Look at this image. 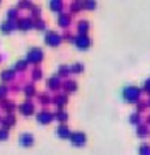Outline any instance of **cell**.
<instances>
[{
  "instance_id": "cell-14",
  "label": "cell",
  "mask_w": 150,
  "mask_h": 155,
  "mask_svg": "<svg viewBox=\"0 0 150 155\" xmlns=\"http://www.w3.org/2000/svg\"><path fill=\"white\" fill-rule=\"evenodd\" d=\"M48 87L52 90H57V88L62 87V83H60L59 76H52L48 79Z\"/></svg>"
},
{
  "instance_id": "cell-11",
  "label": "cell",
  "mask_w": 150,
  "mask_h": 155,
  "mask_svg": "<svg viewBox=\"0 0 150 155\" xmlns=\"http://www.w3.org/2000/svg\"><path fill=\"white\" fill-rule=\"evenodd\" d=\"M0 106L3 107V110H4V112L7 113V114H12L14 110L16 109V105L14 104L12 101H8V99H4V101H2Z\"/></svg>"
},
{
  "instance_id": "cell-5",
  "label": "cell",
  "mask_w": 150,
  "mask_h": 155,
  "mask_svg": "<svg viewBox=\"0 0 150 155\" xmlns=\"http://www.w3.org/2000/svg\"><path fill=\"white\" fill-rule=\"evenodd\" d=\"M70 140L71 144L75 146V147H82V146L86 144V135L83 132H73L70 135Z\"/></svg>"
},
{
  "instance_id": "cell-6",
  "label": "cell",
  "mask_w": 150,
  "mask_h": 155,
  "mask_svg": "<svg viewBox=\"0 0 150 155\" xmlns=\"http://www.w3.org/2000/svg\"><path fill=\"white\" fill-rule=\"evenodd\" d=\"M34 27V22L32 18H22L16 21V29L21 31H27V30Z\"/></svg>"
},
{
  "instance_id": "cell-38",
  "label": "cell",
  "mask_w": 150,
  "mask_h": 155,
  "mask_svg": "<svg viewBox=\"0 0 150 155\" xmlns=\"http://www.w3.org/2000/svg\"><path fill=\"white\" fill-rule=\"evenodd\" d=\"M49 97L48 95H45V94H43V95H41V99L40 101L43 102V104H49V102H51V99H48Z\"/></svg>"
},
{
  "instance_id": "cell-19",
  "label": "cell",
  "mask_w": 150,
  "mask_h": 155,
  "mask_svg": "<svg viewBox=\"0 0 150 155\" xmlns=\"http://www.w3.org/2000/svg\"><path fill=\"white\" fill-rule=\"evenodd\" d=\"M49 8H51L52 11H55V12H62L63 3L60 2V0H53V2L49 3Z\"/></svg>"
},
{
  "instance_id": "cell-27",
  "label": "cell",
  "mask_w": 150,
  "mask_h": 155,
  "mask_svg": "<svg viewBox=\"0 0 150 155\" xmlns=\"http://www.w3.org/2000/svg\"><path fill=\"white\" fill-rule=\"evenodd\" d=\"M139 154L141 155H150V146L148 143H143L139 146Z\"/></svg>"
},
{
  "instance_id": "cell-8",
  "label": "cell",
  "mask_w": 150,
  "mask_h": 155,
  "mask_svg": "<svg viewBox=\"0 0 150 155\" xmlns=\"http://www.w3.org/2000/svg\"><path fill=\"white\" fill-rule=\"evenodd\" d=\"M53 117H55V114H52L51 112H48V110H41L37 114V121L40 124H43V125H46V124H49L53 120Z\"/></svg>"
},
{
  "instance_id": "cell-32",
  "label": "cell",
  "mask_w": 150,
  "mask_h": 155,
  "mask_svg": "<svg viewBox=\"0 0 150 155\" xmlns=\"http://www.w3.org/2000/svg\"><path fill=\"white\" fill-rule=\"evenodd\" d=\"M130 123L131 124H135V125H139L141 123V116L138 113H134V114L130 116Z\"/></svg>"
},
{
  "instance_id": "cell-2",
  "label": "cell",
  "mask_w": 150,
  "mask_h": 155,
  "mask_svg": "<svg viewBox=\"0 0 150 155\" xmlns=\"http://www.w3.org/2000/svg\"><path fill=\"white\" fill-rule=\"evenodd\" d=\"M43 59H44L43 49H40V48H32L29 52H27L26 61L30 63V64H38V63L43 61Z\"/></svg>"
},
{
  "instance_id": "cell-34",
  "label": "cell",
  "mask_w": 150,
  "mask_h": 155,
  "mask_svg": "<svg viewBox=\"0 0 150 155\" xmlns=\"http://www.w3.org/2000/svg\"><path fill=\"white\" fill-rule=\"evenodd\" d=\"M34 27L37 30H45V23L41 19H36L34 21Z\"/></svg>"
},
{
  "instance_id": "cell-28",
  "label": "cell",
  "mask_w": 150,
  "mask_h": 155,
  "mask_svg": "<svg viewBox=\"0 0 150 155\" xmlns=\"http://www.w3.org/2000/svg\"><path fill=\"white\" fill-rule=\"evenodd\" d=\"M70 72H73V74H80V72H83V65L80 64V63H77V64H74L73 67L70 68Z\"/></svg>"
},
{
  "instance_id": "cell-4",
  "label": "cell",
  "mask_w": 150,
  "mask_h": 155,
  "mask_svg": "<svg viewBox=\"0 0 150 155\" xmlns=\"http://www.w3.org/2000/svg\"><path fill=\"white\" fill-rule=\"evenodd\" d=\"M44 40H45L46 45L52 46V48H56V46L60 45V42H62L63 38L60 37V35L57 34L56 31H48L45 34V38H44Z\"/></svg>"
},
{
  "instance_id": "cell-42",
  "label": "cell",
  "mask_w": 150,
  "mask_h": 155,
  "mask_svg": "<svg viewBox=\"0 0 150 155\" xmlns=\"http://www.w3.org/2000/svg\"><path fill=\"white\" fill-rule=\"evenodd\" d=\"M148 105H149V106H150V99H149V102H148Z\"/></svg>"
},
{
  "instance_id": "cell-10",
  "label": "cell",
  "mask_w": 150,
  "mask_h": 155,
  "mask_svg": "<svg viewBox=\"0 0 150 155\" xmlns=\"http://www.w3.org/2000/svg\"><path fill=\"white\" fill-rule=\"evenodd\" d=\"M15 29H16V23L15 22H11V21H5L0 25V31H2L3 34H10V33H12Z\"/></svg>"
},
{
  "instance_id": "cell-25",
  "label": "cell",
  "mask_w": 150,
  "mask_h": 155,
  "mask_svg": "<svg viewBox=\"0 0 150 155\" xmlns=\"http://www.w3.org/2000/svg\"><path fill=\"white\" fill-rule=\"evenodd\" d=\"M137 135L139 137H146L149 135V131L146 128V125H138V129H137Z\"/></svg>"
},
{
  "instance_id": "cell-40",
  "label": "cell",
  "mask_w": 150,
  "mask_h": 155,
  "mask_svg": "<svg viewBox=\"0 0 150 155\" xmlns=\"http://www.w3.org/2000/svg\"><path fill=\"white\" fill-rule=\"evenodd\" d=\"M2 121H3V117H2V116H0V124H2Z\"/></svg>"
},
{
  "instance_id": "cell-31",
  "label": "cell",
  "mask_w": 150,
  "mask_h": 155,
  "mask_svg": "<svg viewBox=\"0 0 150 155\" xmlns=\"http://www.w3.org/2000/svg\"><path fill=\"white\" fill-rule=\"evenodd\" d=\"M7 94H8V87L4 84H2L0 86V101H4Z\"/></svg>"
},
{
  "instance_id": "cell-29",
  "label": "cell",
  "mask_w": 150,
  "mask_h": 155,
  "mask_svg": "<svg viewBox=\"0 0 150 155\" xmlns=\"http://www.w3.org/2000/svg\"><path fill=\"white\" fill-rule=\"evenodd\" d=\"M10 137V131L5 128H0V142H5Z\"/></svg>"
},
{
  "instance_id": "cell-26",
  "label": "cell",
  "mask_w": 150,
  "mask_h": 155,
  "mask_svg": "<svg viewBox=\"0 0 150 155\" xmlns=\"http://www.w3.org/2000/svg\"><path fill=\"white\" fill-rule=\"evenodd\" d=\"M68 74H70V68L66 67V65H62V67L59 68V74H57V76L59 78H67Z\"/></svg>"
},
{
  "instance_id": "cell-39",
  "label": "cell",
  "mask_w": 150,
  "mask_h": 155,
  "mask_svg": "<svg viewBox=\"0 0 150 155\" xmlns=\"http://www.w3.org/2000/svg\"><path fill=\"white\" fill-rule=\"evenodd\" d=\"M148 124H150V116H148Z\"/></svg>"
},
{
  "instance_id": "cell-22",
  "label": "cell",
  "mask_w": 150,
  "mask_h": 155,
  "mask_svg": "<svg viewBox=\"0 0 150 155\" xmlns=\"http://www.w3.org/2000/svg\"><path fill=\"white\" fill-rule=\"evenodd\" d=\"M7 21L11 22L18 21V10L16 8H11V10L7 11Z\"/></svg>"
},
{
  "instance_id": "cell-37",
  "label": "cell",
  "mask_w": 150,
  "mask_h": 155,
  "mask_svg": "<svg viewBox=\"0 0 150 155\" xmlns=\"http://www.w3.org/2000/svg\"><path fill=\"white\" fill-rule=\"evenodd\" d=\"M143 90H145L146 93L150 94V79H148V80L145 82V84H143Z\"/></svg>"
},
{
  "instance_id": "cell-23",
  "label": "cell",
  "mask_w": 150,
  "mask_h": 155,
  "mask_svg": "<svg viewBox=\"0 0 150 155\" xmlns=\"http://www.w3.org/2000/svg\"><path fill=\"white\" fill-rule=\"evenodd\" d=\"M55 117H56V120L60 121V123H66L67 118H68V114L64 112V110H59V112L55 114Z\"/></svg>"
},
{
  "instance_id": "cell-36",
  "label": "cell",
  "mask_w": 150,
  "mask_h": 155,
  "mask_svg": "<svg viewBox=\"0 0 150 155\" xmlns=\"http://www.w3.org/2000/svg\"><path fill=\"white\" fill-rule=\"evenodd\" d=\"M40 12H41L40 8L36 7V5H33V7H32V16H33V18H37V16L40 15Z\"/></svg>"
},
{
  "instance_id": "cell-24",
  "label": "cell",
  "mask_w": 150,
  "mask_h": 155,
  "mask_svg": "<svg viewBox=\"0 0 150 155\" xmlns=\"http://www.w3.org/2000/svg\"><path fill=\"white\" fill-rule=\"evenodd\" d=\"M34 94H36V88L33 84H27L25 87V95H26V98H32Z\"/></svg>"
},
{
  "instance_id": "cell-20",
  "label": "cell",
  "mask_w": 150,
  "mask_h": 155,
  "mask_svg": "<svg viewBox=\"0 0 150 155\" xmlns=\"http://www.w3.org/2000/svg\"><path fill=\"white\" fill-rule=\"evenodd\" d=\"M63 88H64L67 93H74V91H77V83H75L74 80H67V82H64V84H63Z\"/></svg>"
},
{
  "instance_id": "cell-18",
  "label": "cell",
  "mask_w": 150,
  "mask_h": 155,
  "mask_svg": "<svg viewBox=\"0 0 150 155\" xmlns=\"http://www.w3.org/2000/svg\"><path fill=\"white\" fill-rule=\"evenodd\" d=\"M89 29H90V25L87 22L79 21V23H78V31H79V34H87Z\"/></svg>"
},
{
  "instance_id": "cell-16",
  "label": "cell",
  "mask_w": 150,
  "mask_h": 155,
  "mask_svg": "<svg viewBox=\"0 0 150 155\" xmlns=\"http://www.w3.org/2000/svg\"><path fill=\"white\" fill-rule=\"evenodd\" d=\"M53 102L57 105L59 110H63V106L67 104V97H66V95H57V97H55Z\"/></svg>"
},
{
  "instance_id": "cell-7",
  "label": "cell",
  "mask_w": 150,
  "mask_h": 155,
  "mask_svg": "<svg viewBox=\"0 0 150 155\" xmlns=\"http://www.w3.org/2000/svg\"><path fill=\"white\" fill-rule=\"evenodd\" d=\"M18 110L22 116L29 117V116H32L33 113H34V105H33L30 101H25L23 104H21L18 106Z\"/></svg>"
},
{
  "instance_id": "cell-3",
  "label": "cell",
  "mask_w": 150,
  "mask_h": 155,
  "mask_svg": "<svg viewBox=\"0 0 150 155\" xmlns=\"http://www.w3.org/2000/svg\"><path fill=\"white\" fill-rule=\"evenodd\" d=\"M74 44L79 51H87L91 45V40L87 34H78L74 40Z\"/></svg>"
},
{
  "instance_id": "cell-35",
  "label": "cell",
  "mask_w": 150,
  "mask_h": 155,
  "mask_svg": "<svg viewBox=\"0 0 150 155\" xmlns=\"http://www.w3.org/2000/svg\"><path fill=\"white\" fill-rule=\"evenodd\" d=\"M33 4L30 2H21L18 3V10H25V8H32Z\"/></svg>"
},
{
  "instance_id": "cell-33",
  "label": "cell",
  "mask_w": 150,
  "mask_h": 155,
  "mask_svg": "<svg viewBox=\"0 0 150 155\" xmlns=\"http://www.w3.org/2000/svg\"><path fill=\"white\" fill-rule=\"evenodd\" d=\"M96 2H83L82 3V8L85 10H94L96 8Z\"/></svg>"
},
{
  "instance_id": "cell-1",
  "label": "cell",
  "mask_w": 150,
  "mask_h": 155,
  "mask_svg": "<svg viewBox=\"0 0 150 155\" xmlns=\"http://www.w3.org/2000/svg\"><path fill=\"white\" fill-rule=\"evenodd\" d=\"M123 98L128 104H135L141 98V90L135 86H128L123 90Z\"/></svg>"
},
{
  "instance_id": "cell-21",
  "label": "cell",
  "mask_w": 150,
  "mask_h": 155,
  "mask_svg": "<svg viewBox=\"0 0 150 155\" xmlns=\"http://www.w3.org/2000/svg\"><path fill=\"white\" fill-rule=\"evenodd\" d=\"M27 64H29V63H27L26 60H19V61H16L15 65H14V71L22 72V71H25L27 68Z\"/></svg>"
},
{
  "instance_id": "cell-9",
  "label": "cell",
  "mask_w": 150,
  "mask_h": 155,
  "mask_svg": "<svg viewBox=\"0 0 150 155\" xmlns=\"http://www.w3.org/2000/svg\"><path fill=\"white\" fill-rule=\"evenodd\" d=\"M19 144L25 148L32 147V146L34 144V136H33L32 134H27V132L26 134H22L21 136H19Z\"/></svg>"
},
{
  "instance_id": "cell-30",
  "label": "cell",
  "mask_w": 150,
  "mask_h": 155,
  "mask_svg": "<svg viewBox=\"0 0 150 155\" xmlns=\"http://www.w3.org/2000/svg\"><path fill=\"white\" fill-rule=\"evenodd\" d=\"M32 78H33V80H40L43 78V71L40 68H34L32 71Z\"/></svg>"
},
{
  "instance_id": "cell-13",
  "label": "cell",
  "mask_w": 150,
  "mask_h": 155,
  "mask_svg": "<svg viewBox=\"0 0 150 155\" xmlns=\"http://www.w3.org/2000/svg\"><path fill=\"white\" fill-rule=\"evenodd\" d=\"M15 123H16V120H15V116H14V114H7L4 118H3V121H2V125H3V128H5V129H10L11 127H14V125H15Z\"/></svg>"
},
{
  "instance_id": "cell-17",
  "label": "cell",
  "mask_w": 150,
  "mask_h": 155,
  "mask_svg": "<svg viewBox=\"0 0 150 155\" xmlns=\"http://www.w3.org/2000/svg\"><path fill=\"white\" fill-rule=\"evenodd\" d=\"M70 23H71L70 15H67V14H62V15L59 16V26L67 27V26H70Z\"/></svg>"
},
{
  "instance_id": "cell-15",
  "label": "cell",
  "mask_w": 150,
  "mask_h": 155,
  "mask_svg": "<svg viewBox=\"0 0 150 155\" xmlns=\"http://www.w3.org/2000/svg\"><path fill=\"white\" fill-rule=\"evenodd\" d=\"M56 134H57V136H59V137H62V139H67V137H70L71 132L68 131V128L64 125V124H62V125H60L59 128H57Z\"/></svg>"
},
{
  "instance_id": "cell-41",
  "label": "cell",
  "mask_w": 150,
  "mask_h": 155,
  "mask_svg": "<svg viewBox=\"0 0 150 155\" xmlns=\"http://www.w3.org/2000/svg\"><path fill=\"white\" fill-rule=\"evenodd\" d=\"M2 60H3V57H2V54H0V63H2Z\"/></svg>"
},
{
  "instance_id": "cell-12",
  "label": "cell",
  "mask_w": 150,
  "mask_h": 155,
  "mask_svg": "<svg viewBox=\"0 0 150 155\" xmlns=\"http://www.w3.org/2000/svg\"><path fill=\"white\" fill-rule=\"evenodd\" d=\"M0 79H2L4 83L12 82V80L15 79V71L14 70H4L2 74H0Z\"/></svg>"
}]
</instances>
